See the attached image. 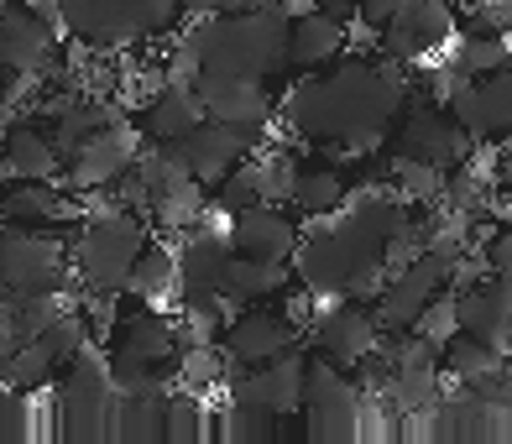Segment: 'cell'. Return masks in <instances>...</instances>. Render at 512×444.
I'll use <instances>...</instances> for the list:
<instances>
[{
	"instance_id": "1",
	"label": "cell",
	"mask_w": 512,
	"mask_h": 444,
	"mask_svg": "<svg viewBox=\"0 0 512 444\" xmlns=\"http://www.w3.org/2000/svg\"><path fill=\"white\" fill-rule=\"evenodd\" d=\"M408 63L398 58H340L319 74H298L277 100V121L304 147H340L345 157H371L408 100Z\"/></svg>"
},
{
	"instance_id": "2",
	"label": "cell",
	"mask_w": 512,
	"mask_h": 444,
	"mask_svg": "<svg viewBox=\"0 0 512 444\" xmlns=\"http://www.w3.org/2000/svg\"><path fill=\"white\" fill-rule=\"evenodd\" d=\"M288 11L262 0L251 11L236 16H209V21H183V37L199 48L204 68L220 74H251V79H272L288 68Z\"/></svg>"
},
{
	"instance_id": "3",
	"label": "cell",
	"mask_w": 512,
	"mask_h": 444,
	"mask_svg": "<svg viewBox=\"0 0 512 444\" xmlns=\"http://www.w3.org/2000/svg\"><path fill=\"white\" fill-rule=\"evenodd\" d=\"M147 246H152V220H142L136 209H126V204L89 209V215L74 225V241H68L79 293H115L121 298L136 256H142Z\"/></svg>"
},
{
	"instance_id": "4",
	"label": "cell",
	"mask_w": 512,
	"mask_h": 444,
	"mask_svg": "<svg viewBox=\"0 0 512 444\" xmlns=\"http://www.w3.org/2000/svg\"><path fill=\"white\" fill-rule=\"evenodd\" d=\"M115 382H110V350L89 340L58 377V434L63 439H115Z\"/></svg>"
},
{
	"instance_id": "5",
	"label": "cell",
	"mask_w": 512,
	"mask_h": 444,
	"mask_svg": "<svg viewBox=\"0 0 512 444\" xmlns=\"http://www.w3.org/2000/svg\"><path fill=\"white\" fill-rule=\"evenodd\" d=\"M0 277H6L16 293L79 288L63 230H42V225H0Z\"/></svg>"
},
{
	"instance_id": "6",
	"label": "cell",
	"mask_w": 512,
	"mask_h": 444,
	"mask_svg": "<svg viewBox=\"0 0 512 444\" xmlns=\"http://www.w3.org/2000/svg\"><path fill=\"white\" fill-rule=\"evenodd\" d=\"M361 413H366V392L356 382V371L324 361L314 350L309 377H304V434L314 444H345L361 434Z\"/></svg>"
},
{
	"instance_id": "7",
	"label": "cell",
	"mask_w": 512,
	"mask_h": 444,
	"mask_svg": "<svg viewBox=\"0 0 512 444\" xmlns=\"http://www.w3.org/2000/svg\"><path fill=\"white\" fill-rule=\"evenodd\" d=\"M142 126L136 121H110L105 131L95 136H84L79 147H68L63 152V189H74V194H100V189H115L136 162H142Z\"/></svg>"
},
{
	"instance_id": "8",
	"label": "cell",
	"mask_w": 512,
	"mask_h": 444,
	"mask_svg": "<svg viewBox=\"0 0 512 444\" xmlns=\"http://www.w3.org/2000/svg\"><path fill=\"white\" fill-rule=\"evenodd\" d=\"M471 131H465L445 100L434 95H408L398 110V126H392V152H413V157H429L439 162L445 173L465 168L471 162Z\"/></svg>"
},
{
	"instance_id": "9",
	"label": "cell",
	"mask_w": 512,
	"mask_h": 444,
	"mask_svg": "<svg viewBox=\"0 0 512 444\" xmlns=\"http://www.w3.org/2000/svg\"><path fill=\"white\" fill-rule=\"evenodd\" d=\"M304 377H309V356L293 345L267 366H236L225 387H230V403L272 413V418H293L304 413Z\"/></svg>"
},
{
	"instance_id": "10",
	"label": "cell",
	"mask_w": 512,
	"mask_h": 444,
	"mask_svg": "<svg viewBox=\"0 0 512 444\" xmlns=\"http://www.w3.org/2000/svg\"><path fill=\"white\" fill-rule=\"evenodd\" d=\"M58 58H63V32L53 21L37 6L0 0V63L16 79H48V74H58Z\"/></svg>"
},
{
	"instance_id": "11",
	"label": "cell",
	"mask_w": 512,
	"mask_h": 444,
	"mask_svg": "<svg viewBox=\"0 0 512 444\" xmlns=\"http://www.w3.org/2000/svg\"><path fill=\"white\" fill-rule=\"evenodd\" d=\"M225 356L230 366H267L277 361L283 350L298 345V319L283 298H272V303H246V309L230 314L225 324Z\"/></svg>"
},
{
	"instance_id": "12",
	"label": "cell",
	"mask_w": 512,
	"mask_h": 444,
	"mask_svg": "<svg viewBox=\"0 0 512 444\" xmlns=\"http://www.w3.org/2000/svg\"><path fill=\"white\" fill-rule=\"evenodd\" d=\"M256 142L262 136L246 131V126H230V121H215V115H204V121L189 131V136H178V142H168L178 157H183V168L194 173V183H204L209 194L220 189V183L241 168V162L256 152Z\"/></svg>"
},
{
	"instance_id": "13",
	"label": "cell",
	"mask_w": 512,
	"mask_h": 444,
	"mask_svg": "<svg viewBox=\"0 0 512 444\" xmlns=\"http://www.w3.org/2000/svg\"><path fill=\"white\" fill-rule=\"evenodd\" d=\"M382 340H387V330L371 314V303H361V298H335L314 324V350L345 371H356L366 356H377Z\"/></svg>"
},
{
	"instance_id": "14",
	"label": "cell",
	"mask_w": 512,
	"mask_h": 444,
	"mask_svg": "<svg viewBox=\"0 0 512 444\" xmlns=\"http://www.w3.org/2000/svg\"><path fill=\"white\" fill-rule=\"evenodd\" d=\"M194 89L204 95V110L215 115V121L246 126V131H256V136H262V131L277 121V100H272V84H267V79L204 68V74L194 79Z\"/></svg>"
},
{
	"instance_id": "15",
	"label": "cell",
	"mask_w": 512,
	"mask_h": 444,
	"mask_svg": "<svg viewBox=\"0 0 512 444\" xmlns=\"http://www.w3.org/2000/svg\"><path fill=\"white\" fill-rule=\"evenodd\" d=\"M450 115L471 131V142H497L512 136V63L481 79H460L450 89Z\"/></svg>"
},
{
	"instance_id": "16",
	"label": "cell",
	"mask_w": 512,
	"mask_h": 444,
	"mask_svg": "<svg viewBox=\"0 0 512 444\" xmlns=\"http://www.w3.org/2000/svg\"><path fill=\"white\" fill-rule=\"evenodd\" d=\"M455 37V6L450 0H408V6L377 32V48L398 63H418Z\"/></svg>"
},
{
	"instance_id": "17",
	"label": "cell",
	"mask_w": 512,
	"mask_h": 444,
	"mask_svg": "<svg viewBox=\"0 0 512 444\" xmlns=\"http://www.w3.org/2000/svg\"><path fill=\"white\" fill-rule=\"evenodd\" d=\"M345 48H351V21L324 11L319 0H309L288 21V68H298V74H319V68L340 63Z\"/></svg>"
},
{
	"instance_id": "18",
	"label": "cell",
	"mask_w": 512,
	"mask_h": 444,
	"mask_svg": "<svg viewBox=\"0 0 512 444\" xmlns=\"http://www.w3.org/2000/svg\"><path fill=\"white\" fill-rule=\"evenodd\" d=\"M131 309L115 314L110 324V350H121V356H142V361H162V366H178V319H168L157 309V303H136L126 298Z\"/></svg>"
},
{
	"instance_id": "19",
	"label": "cell",
	"mask_w": 512,
	"mask_h": 444,
	"mask_svg": "<svg viewBox=\"0 0 512 444\" xmlns=\"http://www.w3.org/2000/svg\"><path fill=\"white\" fill-rule=\"evenodd\" d=\"M89 209L74 199V189L63 194V183H21L11 178L0 194V225H42V230H74Z\"/></svg>"
},
{
	"instance_id": "20",
	"label": "cell",
	"mask_w": 512,
	"mask_h": 444,
	"mask_svg": "<svg viewBox=\"0 0 512 444\" xmlns=\"http://www.w3.org/2000/svg\"><path fill=\"white\" fill-rule=\"evenodd\" d=\"M230 241H236V251L262 256V262H293L304 230H298L293 209H277V199H267V204H251L241 215H230Z\"/></svg>"
},
{
	"instance_id": "21",
	"label": "cell",
	"mask_w": 512,
	"mask_h": 444,
	"mask_svg": "<svg viewBox=\"0 0 512 444\" xmlns=\"http://www.w3.org/2000/svg\"><path fill=\"white\" fill-rule=\"evenodd\" d=\"M0 147H6L11 178H21V183H58L63 178V147L48 131V121L11 115V121L0 126Z\"/></svg>"
},
{
	"instance_id": "22",
	"label": "cell",
	"mask_w": 512,
	"mask_h": 444,
	"mask_svg": "<svg viewBox=\"0 0 512 444\" xmlns=\"http://www.w3.org/2000/svg\"><path fill=\"white\" fill-rule=\"evenodd\" d=\"M455 293H460V330L497 345L507 356V345H512V277H481V283H465Z\"/></svg>"
},
{
	"instance_id": "23",
	"label": "cell",
	"mask_w": 512,
	"mask_h": 444,
	"mask_svg": "<svg viewBox=\"0 0 512 444\" xmlns=\"http://www.w3.org/2000/svg\"><path fill=\"white\" fill-rule=\"evenodd\" d=\"M204 115L209 110H204V95L194 84H162L152 100H142L136 126H142V136L152 147H168V142H178V136H189Z\"/></svg>"
},
{
	"instance_id": "24",
	"label": "cell",
	"mask_w": 512,
	"mask_h": 444,
	"mask_svg": "<svg viewBox=\"0 0 512 444\" xmlns=\"http://www.w3.org/2000/svg\"><path fill=\"white\" fill-rule=\"evenodd\" d=\"M351 178H345L335 162H298V173L288 183V209L298 220H330L351 204Z\"/></svg>"
},
{
	"instance_id": "25",
	"label": "cell",
	"mask_w": 512,
	"mask_h": 444,
	"mask_svg": "<svg viewBox=\"0 0 512 444\" xmlns=\"http://www.w3.org/2000/svg\"><path fill=\"white\" fill-rule=\"evenodd\" d=\"M288 267L314 298H345V277L351 272H345V256H340V246L330 236V220H314V230L298 241Z\"/></svg>"
},
{
	"instance_id": "26",
	"label": "cell",
	"mask_w": 512,
	"mask_h": 444,
	"mask_svg": "<svg viewBox=\"0 0 512 444\" xmlns=\"http://www.w3.org/2000/svg\"><path fill=\"white\" fill-rule=\"evenodd\" d=\"M293 283V272L288 262H262V256H246L236 251L230 256V267H225V303H272V298H283Z\"/></svg>"
},
{
	"instance_id": "27",
	"label": "cell",
	"mask_w": 512,
	"mask_h": 444,
	"mask_svg": "<svg viewBox=\"0 0 512 444\" xmlns=\"http://www.w3.org/2000/svg\"><path fill=\"white\" fill-rule=\"evenodd\" d=\"M121 298H136V303H168V298H178V251L152 241L142 256H136Z\"/></svg>"
},
{
	"instance_id": "28",
	"label": "cell",
	"mask_w": 512,
	"mask_h": 444,
	"mask_svg": "<svg viewBox=\"0 0 512 444\" xmlns=\"http://www.w3.org/2000/svg\"><path fill=\"white\" fill-rule=\"evenodd\" d=\"M387 178H392V189H398V199H408V204H445L450 173L439 168V162H429V157L392 152L387 157Z\"/></svg>"
},
{
	"instance_id": "29",
	"label": "cell",
	"mask_w": 512,
	"mask_h": 444,
	"mask_svg": "<svg viewBox=\"0 0 512 444\" xmlns=\"http://www.w3.org/2000/svg\"><path fill=\"white\" fill-rule=\"evenodd\" d=\"M63 377V366L48 356V345L42 340H27V345H16V350H0V382H11L16 392H48L58 387Z\"/></svg>"
},
{
	"instance_id": "30",
	"label": "cell",
	"mask_w": 512,
	"mask_h": 444,
	"mask_svg": "<svg viewBox=\"0 0 512 444\" xmlns=\"http://www.w3.org/2000/svg\"><path fill=\"white\" fill-rule=\"evenodd\" d=\"M439 371H445V366H392V382H387V392H382V403L398 413V418L434 408L439 397H445V387H439Z\"/></svg>"
},
{
	"instance_id": "31",
	"label": "cell",
	"mask_w": 512,
	"mask_h": 444,
	"mask_svg": "<svg viewBox=\"0 0 512 444\" xmlns=\"http://www.w3.org/2000/svg\"><path fill=\"white\" fill-rule=\"evenodd\" d=\"M162 413H168V392H121L115 397V439H162Z\"/></svg>"
},
{
	"instance_id": "32",
	"label": "cell",
	"mask_w": 512,
	"mask_h": 444,
	"mask_svg": "<svg viewBox=\"0 0 512 444\" xmlns=\"http://www.w3.org/2000/svg\"><path fill=\"white\" fill-rule=\"evenodd\" d=\"M512 63V48L502 32H460L455 37V53H450V68L460 79H481V74H497V68Z\"/></svg>"
},
{
	"instance_id": "33",
	"label": "cell",
	"mask_w": 512,
	"mask_h": 444,
	"mask_svg": "<svg viewBox=\"0 0 512 444\" xmlns=\"http://www.w3.org/2000/svg\"><path fill=\"white\" fill-rule=\"evenodd\" d=\"M230 356H225V345H183L178 350V387H189V392H215L230 382Z\"/></svg>"
},
{
	"instance_id": "34",
	"label": "cell",
	"mask_w": 512,
	"mask_h": 444,
	"mask_svg": "<svg viewBox=\"0 0 512 444\" xmlns=\"http://www.w3.org/2000/svg\"><path fill=\"white\" fill-rule=\"evenodd\" d=\"M215 434V424L204 418V403H199V392L189 387H178L168 392V413H162V444H199Z\"/></svg>"
},
{
	"instance_id": "35",
	"label": "cell",
	"mask_w": 512,
	"mask_h": 444,
	"mask_svg": "<svg viewBox=\"0 0 512 444\" xmlns=\"http://www.w3.org/2000/svg\"><path fill=\"white\" fill-rule=\"evenodd\" d=\"M502 361H507V356H502L497 345H486V340L465 335V330L445 345V371H450L460 387H465V382H476V377H486V371H497Z\"/></svg>"
},
{
	"instance_id": "36",
	"label": "cell",
	"mask_w": 512,
	"mask_h": 444,
	"mask_svg": "<svg viewBox=\"0 0 512 444\" xmlns=\"http://www.w3.org/2000/svg\"><path fill=\"white\" fill-rule=\"evenodd\" d=\"M215 204H220V215H241V209H251V204H267V194H262V173H256V152H251L241 168L215 189Z\"/></svg>"
},
{
	"instance_id": "37",
	"label": "cell",
	"mask_w": 512,
	"mask_h": 444,
	"mask_svg": "<svg viewBox=\"0 0 512 444\" xmlns=\"http://www.w3.org/2000/svg\"><path fill=\"white\" fill-rule=\"evenodd\" d=\"M413 330L424 335V340H434L439 350H445V345L460 335V293H455V288L434 293V298H429V309L418 314V324H413Z\"/></svg>"
},
{
	"instance_id": "38",
	"label": "cell",
	"mask_w": 512,
	"mask_h": 444,
	"mask_svg": "<svg viewBox=\"0 0 512 444\" xmlns=\"http://www.w3.org/2000/svg\"><path fill=\"white\" fill-rule=\"evenodd\" d=\"M16 439H27V392L0 382V444H16Z\"/></svg>"
},
{
	"instance_id": "39",
	"label": "cell",
	"mask_w": 512,
	"mask_h": 444,
	"mask_svg": "<svg viewBox=\"0 0 512 444\" xmlns=\"http://www.w3.org/2000/svg\"><path fill=\"white\" fill-rule=\"evenodd\" d=\"M262 0H183V16L189 21H209V16H236V11H251Z\"/></svg>"
},
{
	"instance_id": "40",
	"label": "cell",
	"mask_w": 512,
	"mask_h": 444,
	"mask_svg": "<svg viewBox=\"0 0 512 444\" xmlns=\"http://www.w3.org/2000/svg\"><path fill=\"white\" fill-rule=\"evenodd\" d=\"M486 267H492V277H512V225L492 230V241H486Z\"/></svg>"
},
{
	"instance_id": "41",
	"label": "cell",
	"mask_w": 512,
	"mask_h": 444,
	"mask_svg": "<svg viewBox=\"0 0 512 444\" xmlns=\"http://www.w3.org/2000/svg\"><path fill=\"white\" fill-rule=\"evenodd\" d=\"M403 6H408V0H356V21H361V27H371V32H382Z\"/></svg>"
},
{
	"instance_id": "42",
	"label": "cell",
	"mask_w": 512,
	"mask_h": 444,
	"mask_svg": "<svg viewBox=\"0 0 512 444\" xmlns=\"http://www.w3.org/2000/svg\"><path fill=\"white\" fill-rule=\"evenodd\" d=\"M6 183H11V162H6V147H0V194H6Z\"/></svg>"
},
{
	"instance_id": "43",
	"label": "cell",
	"mask_w": 512,
	"mask_h": 444,
	"mask_svg": "<svg viewBox=\"0 0 512 444\" xmlns=\"http://www.w3.org/2000/svg\"><path fill=\"white\" fill-rule=\"evenodd\" d=\"M11 298H16V288L6 283V277H0V309H6V303H11Z\"/></svg>"
},
{
	"instance_id": "44",
	"label": "cell",
	"mask_w": 512,
	"mask_h": 444,
	"mask_svg": "<svg viewBox=\"0 0 512 444\" xmlns=\"http://www.w3.org/2000/svg\"><path fill=\"white\" fill-rule=\"evenodd\" d=\"M507 361H512V345H507Z\"/></svg>"
}]
</instances>
